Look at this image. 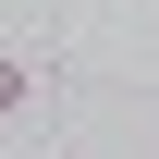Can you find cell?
<instances>
[{
  "mask_svg": "<svg viewBox=\"0 0 159 159\" xmlns=\"http://www.w3.org/2000/svg\"><path fill=\"white\" fill-rule=\"evenodd\" d=\"M25 98H37V61H12V49H0V122H12Z\"/></svg>",
  "mask_w": 159,
  "mask_h": 159,
  "instance_id": "cell-1",
  "label": "cell"
}]
</instances>
